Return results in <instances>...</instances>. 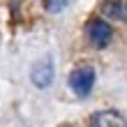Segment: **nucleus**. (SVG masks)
I'll list each match as a JSON object with an SVG mask.
<instances>
[{
  "instance_id": "1",
  "label": "nucleus",
  "mask_w": 127,
  "mask_h": 127,
  "mask_svg": "<svg viewBox=\"0 0 127 127\" xmlns=\"http://www.w3.org/2000/svg\"><path fill=\"white\" fill-rule=\"evenodd\" d=\"M95 86V67L90 65H79L69 74V88L76 97H88Z\"/></svg>"
},
{
  "instance_id": "2",
  "label": "nucleus",
  "mask_w": 127,
  "mask_h": 127,
  "mask_svg": "<svg viewBox=\"0 0 127 127\" xmlns=\"http://www.w3.org/2000/svg\"><path fill=\"white\" fill-rule=\"evenodd\" d=\"M86 32H88V39H90V44H95L97 49L109 46L111 39H113V28H111L104 19H93L90 23H88Z\"/></svg>"
},
{
  "instance_id": "3",
  "label": "nucleus",
  "mask_w": 127,
  "mask_h": 127,
  "mask_svg": "<svg viewBox=\"0 0 127 127\" xmlns=\"http://www.w3.org/2000/svg\"><path fill=\"white\" fill-rule=\"evenodd\" d=\"M30 81L37 88H49L51 81H53V58L51 56L39 58L30 69Z\"/></svg>"
},
{
  "instance_id": "4",
  "label": "nucleus",
  "mask_w": 127,
  "mask_h": 127,
  "mask_svg": "<svg viewBox=\"0 0 127 127\" xmlns=\"http://www.w3.org/2000/svg\"><path fill=\"white\" fill-rule=\"evenodd\" d=\"M90 127H127V120L118 111H99L90 118Z\"/></svg>"
},
{
  "instance_id": "5",
  "label": "nucleus",
  "mask_w": 127,
  "mask_h": 127,
  "mask_svg": "<svg viewBox=\"0 0 127 127\" xmlns=\"http://www.w3.org/2000/svg\"><path fill=\"white\" fill-rule=\"evenodd\" d=\"M102 14L111 21L127 23V2L125 0H104L102 2Z\"/></svg>"
},
{
  "instance_id": "6",
  "label": "nucleus",
  "mask_w": 127,
  "mask_h": 127,
  "mask_svg": "<svg viewBox=\"0 0 127 127\" xmlns=\"http://www.w3.org/2000/svg\"><path fill=\"white\" fill-rule=\"evenodd\" d=\"M67 7V0H44V9L51 14H58Z\"/></svg>"
}]
</instances>
